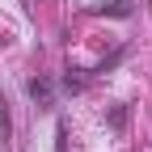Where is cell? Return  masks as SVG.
Returning <instances> with one entry per match:
<instances>
[{
    "label": "cell",
    "mask_w": 152,
    "mask_h": 152,
    "mask_svg": "<svg viewBox=\"0 0 152 152\" xmlns=\"http://www.w3.org/2000/svg\"><path fill=\"white\" fill-rule=\"evenodd\" d=\"M59 85H64L68 93H80V89H85V76H80V68H68V72H64V80H59Z\"/></svg>",
    "instance_id": "obj_4"
},
{
    "label": "cell",
    "mask_w": 152,
    "mask_h": 152,
    "mask_svg": "<svg viewBox=\"0 0 152 152\" xmlns=\"http://www.w3.org/2000/svg\"><path fill=\"white\" fill-rule=\"evenodd\" d=\"M26 89H30V97H34V106H38V110H51V106H55V85L47 80V76H34Z\"/></svg>",
    "instance_id": "obj_1"
},
{
    "label": "cell",
    "mask_w": 152,
    "mask_h": 152,
    "mask_svg": "<svg viewBox=\"0 0 152 152\" xmlns=\"http://www.w3.org/2000/svg\"><path fill=\"white\" fill-rule=\"evenodd\" d=\"M93 13H110V17H131L135 9H131L127 0H110V4H93Z\"/></svg>",
    "instance_id": "obj_3"
},
{
    "label": "cell",
    "mask_w": 152,
    "mask_h": 152,
    "mask_svg": "<svg viewBox=\"0 0 152 152\" xmlns=\"http://www.w3.org/2000/svg\"><path fill=\"white\" fill-rule=\"evenodd\" d=\"M0 135H4V144L13 140V110H9V97L0 93Z\"/></svg>",
    "instance_id": "obj_2"
},
{
    "label": "cell",
    "mask_w": 152,
    "mask_h": 152,
    "mask_svg": "<svg viewBox=\"0 0 152 152\" xmlns=\"http://www.w3.org/2000/svg\"><path fill=\"white\" fill-rule=\"evenodd\" d=\"M55 152H68V131H64V123H59V135H55Z\"/></svg>",
    "instance_id": "obj_5"
}]
</instances>
